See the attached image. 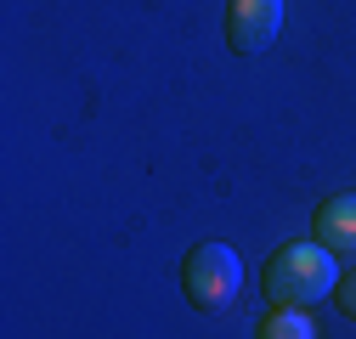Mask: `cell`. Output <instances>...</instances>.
I'll use <instances>...</instances> for the list:
<instances>
[{"label": "cell", "instance_id": "cell-1", "mask_svg": "<svg viewBox=\"0 0 356 339\" xmlns=\"http://www.w3.org/2000/svg\"><path fill=\"white\" fill-rule=\"evenodd\" d=\"M334 283H339L334 249L300 238V243H283V249L272 254V266H266V300H272V306H294V311H305V306H317Z\"/></svg>", "mask_w": 356, "mask_h": 339}, {"label": "cell", "instance_id": "cell-5", "mask_svg": "<svg viewBox=\"0 0 356 339\" xmlns=\"http://www.w3.org/2000/svg\"><path fill=\"white\" fill-rule=\"evenodd\" d=\"M254 339H317V322H311L305 311H294V306H277L272 317L260 322Z\"/></svg>", "mask_w": 356, "mask_h": 339}, {"label": "cell", "instance_id": "cell-4", "mask_svg": "<svg viewBox=\"0 0 356 339\" xmlns=\"http://www.w3.org/2000/svg\"><path fill=\"white\" fill-rule=\"evenodd\" d=\"M317 238L334 254H356V192H334L317 215Z\"/></svg>", "mask_w": 356, "mask_h": 339}, {"label": "cell", "instance_id": "cell-3", "mask_svg": "<svg viewBox=\"0 0 356 339\" xmlns=\"http://www.w3.org/2000/svg\"><path fill=\"white\" fill-rule=\"evenodd\" d=\"M277 28H283V0H232L227 34H232V46L243 57H260L277 40Z\"/></svg>", "mask_w": 356, "mask_h": 339}, {"label": "cell", "instance_id": "cell-6", "mask_svg": "<svg viewBox=\"0 0 356 339\" xmlns=\"http://www.w3.org/2000/svg\"><path fill=\"white\" fill-rule=\"evenodd\" d=\"M339 311H345V317H356V272H350V283L339 288Z\"/></svg>", "mask_w": 356, "mask_h": 339}, {"label": "cell", "instance_id": "cell-2", "mask_svg": "<svg viewBox=\"0 0 356 339\" xmlns=\"http://www.w3.org/2000/svg\"><path fill=\"white\" fill-rule=\"evenodd\" d=\"M243 288V261L227 243H198L187 254V300L198 311H220L232 306V294Z\"/></svg>", "mask_w": 356, "mask_h": 339}]
</instances>
